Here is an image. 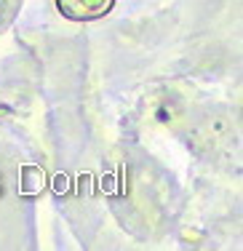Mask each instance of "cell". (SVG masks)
<instances>
[{"label": "cell", "mask_w": 243, "mask_h": 251, "mask_svg": "<svg viewBox=\"0 0 243 251\" xmlns=\"http://www.w3.org/2000/svg\"><path fill=\"white\" fill-rule=\"evenodd\" d=\"M115 0H56V8L73 22H91L104 16Z\"/></svg>", "instance_id": "cell-1"}]
</instances>
